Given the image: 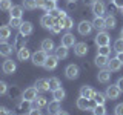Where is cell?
<instances>
[{
    "label": "cell",
    "instance_id": "60d3db41",
    "mask_svg": "<svg viewBox=\"0 0 123 115\" xmlns=\"http://www.w3.org/2000/svg\"><path fill=\"white\" fill-rule=\"evenodd\" d=\"M114 51L115 52H123V38H118V40L114 41Z\"/></svg>",
    "mask_w": 123,
    "mask_h": 115
},
{
    "label": "cell",
    "instance_id": "9c48e42d",
    "mask_svg": "<svg viewBox=\"0 0 123 115\" xmlns=\"http://www.w3.org/2000/svg\"><path fill=\"white\" fill-rule=\"evenodd\" d=\"M92 12H94L95 17H103L106 12V6L103 2H100V0H97V2L92 5Z\"/></svg>",
    "mask_w": 123,
    "mask_h": 115
},
{
    "label": "cell",
    "instance_id": "484cf974",
    "mask_svg": "<svg viewBox=\"0 0 123 115\" xmlns=\"http://www.w3.org/2000/svg\"><path fill=\"white\" fill-rule=\"evenodd\" d=\"M31 55L32 54L29 52V49H26V48H22V49H18L17 51V58L20 60V61H26V60H29L31 58Z\"/></svg>",
    "mask_w": 123,
    "mask_h": 115
},
{
    "label": "cell",
    "instance_id": "1f68e13d",
    "mask_svg": "<svg viewBox=\"0 0 123 115\" xmlns=\"http://www.w3.org/2000/svg\"><path fill=\"white\" fill-rule=\"evenodd\" d=\"M105 23H106L108 29H114L115 25H117V20H115L114 15H108V17H105Z\"/></svg>",
    "mask_w": 123,
    "mask_h": 115
},
{
    "label": "cell",
    "instance_id": "8fae6325",
    "mask_svg": "<svg viewBox=\"0 0 123 115\" xmlns=\"http://www.w3.org/2000/svg\"><path fill=\"white\" fill-rule=\"evenodd\" d=\"M89 51V48H88V45L85 43V41H80V43H75L74 45V54L77 57H85Z\"/></svg>",
    "mask_w": 123,
    "mask_h": 115
},
{
    "label": "cell",
    "instance_id": "8992f818",
    "mask_svg": "<svg viewBox=\"0 0 123 115\" xmlns=\"http://www.w3.org/2000/svg\"><path fill=\"white\" fill-rule=\"evenodd\" d=\"M80 74V69L77 64H68L66 69H65V75H66V78L69 80H75L77 77Z\"/></svg>",
    "mask_w": 123,
    "mask_h": 115
},
{
    "label": "cell",
    "instance_id": "4dcf8cb0",
    "mask_svg": "<svg viewBox=\"0 0 123 115\" xmlns=\"http://www.w3.org/2000/svg\"><path fill=\"white\" fill-rule=\"evenodd\" d=\"M48 83H49V91H55V89H59V87H62V86H60V80L57 78V77L49 78Z\"/></svg>",
    "mask_w": 123,
    "mask_h": 115
},
{
    "label": "cell",
    "instance_id": "f6af8a7d",
    "mask_svg": "<svg viewBox=\"0 0 123 115\" xmlns=\"http://www.w3.org/2000/svg\"><path fill=\"white\" fill-rule=\"evenodd\" d=\"M51 32H52V34H60V32H62V26L59 25V22H57L55 25H52V28H51Z\"/></svg>",
    "mask_w": 123,
    "mask_h": 115
},
{
    "label": "cell",
    "instance_id": "e575fe53",
    "mask_svg": "<svg viewBox=\"0 0 123 115\" xmlns=\"http://www.w3.org/2000/svg\"><path fill=\"white\" fill-rule=\"evenodd\" d=\"M22 18H15V17H11L9 18V23H8V26L9 28H14V29H18L22 26Z\"/></svg>",
    "mask_w": 123,
    "mask_h": 115
},
{
    "label": "cell",
    "instance_id": "ac0fdd59",
    "mask_svg": "<svg viewBox=\"0 0 123 115\" xmlns=\"http://www.w3.org/2000/svg\"><path fill=\"white\" fill-rule=\"evenodd\" d=\"M11 52H12V46L9 43H6L5 40L0 41V55L2 57H9Z\"/></svg>",
    "mask_w": 123,
    "mask_h": 115
},
{
    "label": "cell",
    "instance_id": "db71d44e",
    "mask_svg": "<svg viewBox=\"0 0 123 115\" xmlns=\"http://www.w3.org/2000/svg\"><path fill=\"white\" fill-rule=\"evenodd\" d=\"M117 58L123 63V52H117Z\"/></svg>",
    "mask_w": 123,
    "mask_h": 115
},
{
    "label": "cell",
    "instance_id": "5b68a950",
    "mask_svg": "<svg viewBox=\"0 0 123 115\" xmlns=\"http://www.w3.org/2000/svg\"><path fill=\"white\" fill-rule=\"evenodd\" d=\"M120 94H122V91L118 89L117 84H111V86H108L106 92H105L106 98H111V100H117L118 97H120Z\"/></svg>",
    "mask_w": 123,
    "mask_h": 115
},
{
    "label": "cell",
    "instance_id": "30bf717a",
    "mask_svg": "<svg viewBox=\"0 0 123 115\" xmlns=\"http://www.w3.org/2000/svg\"><path fill=\"white\" fill-rule=\"evenodd\" d=\"M48 106V100L45 95H37V98L34 101H31V109H42V107Z\"/></svg>",
    "mask_w": 123,
    "mask_h": 115
},
{
    "label": "cell",
    "instance_id": "74e56055",
    "mask_svg": "<svg viewBox=\"0 0 123 115\" xmlns=\"http://www.w3.org/2000/svg\"><path fill=\"white\" fill-rule=\"evenodd\" d=\"M94 101L97 103V104H105V101H106V95H105V94H102V92H95Z\"/></svg>",
    "mask_w": 123,
    "mask_h": 115
},
{
    "label": "cell",
    "instance_id": "603a6c76",
    "mask_svg": "<svg viewBox=\"0 0 123 115\" xmlns=\"http://www.w3.org/2000/svg\"><path fill=\"white\" fill-rule=\"evenodd\" d=\"M89 103H91V100L80 97V98H77V103H75V106L79 107L80 110H89Z\"/></svg>",
    "mask_w": 123,
    "mask_h": 115
},
{
    "label": "cell",
    "instance_id": "f35d334b",
    "mask_svg": "<svg viewBox=\"0 0 123 115\" xmlns=\"http://www.w3.org/2000/svg\"><path fill=\"white\" fill-rule=\"evenodd\" d=\"M11 8H12L11 0H0V9L2 11H11Z\"/></svg>",
    "mask_w": 123,
    "mask_h": 115
},
{
    "label": "cell",
    "instance_id": "816d5d0a",
    "mask_svg": "<svg viewBox=\"0 0 123 115\" xmlns=\"http://www.w3.org/2000/svg\"><path fill=\"white\" fill-rule=\"evenodd\" d=\"M36 3H37V8H43L45 3H46V0H36Z\"/></svg>",
    "mask_w": 123,
    "mask_h": 115
},
{
    "label": "cell",
    "instance_id": "4fadbf2b",
    "mask_svg": "<svg viewBox=\"0 0 123 115\" xmlns=\"http://www.w3.org/2000/svg\"><path fill=\"white\" fill-rule=\"evenodd\" d=\"M80 97L88 98V100H94V97H95V91L92 89L91 86H82V89H80Z\"/></svg>",
    "mask_w": 123,
    "mask_h": 115
},
{
    "label": "cell",
    "instance_id": "b9f144b4",
    "mask_svg": "<svg viewBox=\"0 0 123 115\" xmlns=\"http://www.w3.org/2000/svg\"><path fill=\"white\" fill-rule=\"evenodd\" d=\"M55 2H51V0H46V3H45V6H43V9L46 11V12H51L52 9H55Z\"/></svg>",
    "mask_w": 123,
    "mask_h": 115
},
{
    "label": "cell",
    "instance_id": "7a4b0ae2",
    "mask_svg": "<svg viewBox=\"0 0 123 115\" xmlns=\"http://www.w3.org/2000/svg\"><path fill=\"white\" fill-rule=\"evenodd\" d=\"M94 41H95V45L98 46H109V41H111V37H109V34L105 32V31H100V32L95 35L94 38Z\"/></svg>",
    "mask_w": 123,
    "mask_h": 115
},
{
    "label": "cell",
    "instance_id": "277c9868",
    "mask_svg": "<svg viewBox=\"0 0 123 115\" xmlns=\"http://www.w3.org/2000/svg\"><path fill=\"white\" fill-rule=\"evenodd\" d=\"M37 87L36 86H32V87H28V89H25L23 91V94H22V100H25V101H34V100L37 98Z\"/></svg>",
    "mask_w": 123,
    "mask_h": 115
},
{
    "label": "cell",
    "instance_id": "94428289",
    "mask_svg": "<svg viewBox=\"0 0 123 115\" xmlns=\"http://www.w3.org/2000/svg\"><path fill=\"white\" fill-rule=\"evenodd\" d=\"M120 11H122V14H123V9H120Z\"/></svg>",
    "mask_w": 123,
    "mask_h": 115
},
{
    "label": "cell",
    "instance_id": "d590c367",
    "mask_svg": "<svg viewBox=\"0 0 123 115\" xmlns=\"http://www.w3.org/2000/svg\"><path fill=\"white\" fill-rule=\"evenodd\" d=\"M48 14H51L52 17H55V18H57V20H59V18H63V17H66V12H65V11H62V9H59V8L52 9L51 12H48Z\"/></svg>",
    "mask_w": 123,
    "mask_h": 115
},
{
    "label": "cell",
    "instance_id": "d6986e66",
    "mask_svg": "<svg viewBox=\"0 0 123 115\" xmlns=\"http://www.w3.org/2000/svg\"><path fill=\"white\" fill-rule=\"evenodd\" d=\"M59 25L62 26V29H66V31H69L74 26V20H72L71 17H63V18H59Z\"/></svg>",
    "mask_w": 123,
    "mask_h": 115
},
{
    "label": "cell",
    "instance_id": "836d02e7",
    "mask_svg": "<svg viewBox=\"0 0 123 115\" xmlns=\"http://www.w3.org/2000/svg\"><path fill=\"white\" fill-rule=\"evenodd\" d=\"M17 107H18V110H20V114L29 112V110H31V103H29V101H25V100H23L22 103H18V104H17Z\"/></svg>",
    "mask_w": 123,
    "mask_h": 115
},
{
    "label": "cell",
    "instance_id": "f5cc1de1",
    "mask_svg": "<svg viewBox=\"0 0 123 115\" xmlns=\"http://www.w3.org/2000/svg\"><path fill=\"white\" fill-rule=\"evenodd\" d=\"M83 2H85V5H88V6H92L95 2H97V0H83Z\"/></svg>",
    "mask_w": 123,
    "mask_h": 115
},
{
    "label": "cell",
    "instance_id": "5bb4252c",
    "mask_svg": "<svg viewBox=\"0 0 123 115\" xmlns=\"http://www.w3.org/2000/svg\"><path fill=\"white\" fill-rule=\"evenodd\" d=\"M123 66V63L120 60L115 57V58H111L109 61H108V71H111V72H117V71H120Z\"/></svg>",
    "mask_w": 123,
    "mask_h": 115
},
{
    "label": "cell",
    "instance_id": "cb8c5ba5",
    "mask_svg": "<svg viewBox=\"0 0 123 115\" xmlns=\"http://www.w3.org/2000/svg\"><path fill=\"white\" fill-rule=\"evenodd\" d=\"M36 87H37V91H40V92L49 91V83H48V80H46V78H38L37 81H36Z\"/></svg>",
    "mask_w": 123,
    "mask_h": 115
},
{
    "label": "cell",
    "instance_id": "2e32d148",
    "mask_svg": "<svg viewBox=\"0 0 123 115\" xmlns=\"http://www.w3.org/2000/svg\"><path fill=\"white\" fill-rule=\"evenodd\" d=\"M18 31H20L22 35H31V34L34 32V26H32L31 22H23L22 26L18 28Z\"/></svg>",
    "mask_w": 123,
    "mask_h": 115
},
{
    "label": "cell",
    "instance_id": "6da1fadb",
    "mask_svg": "<svg viewBox=\"0 0 123 115\" xmlns=\"http://www.w3.org/2000/svg\"><path fill=\"white\" fill-rule=\"evenodd\" d=\"M46 58H48V52H45V51H36L31 55V60H32V63L36 64V66H43L45 64V61Z\"/></svg>",
    "mask_w": 123,
    "mask_h": 115
},
{
    "label": "cell",
    "instance_id": "8d00e7d4",
    "mask_svg": "<svg viewBox=\"0 0 123 115\" xmlns=\"http://www.w3.org/2000/svg\"><path fill=\"white\" fill-rule=\"evenodd\" d=\"M92 112H94V115H105L106 107H105V104H95L94 109H92Z\"/></svg>",
    "mask_w": 123,
    "mask_h": 115
},
{
    "label": "cell",
    "instance_id": "7bdbcfd3",
    "mask_svg": "<svg viewBox=\"0 0 123 115\" xmlns=\"http://www.w3.org/2000/svg\"><path fill=\"white\" fill-rule=\"evenodd\" d=\"M97 54H100V55H106V57H108V55L111 54V48H109V46H100Z\"/></svg>",
    "mask_w": 123,
    "mask_h": 115
},
{
    "label": "cell",
    "instance_id": "3957f363",
    "mask_svg": "<svg viewBox=\"0 0 123 115\" xmlns=\"http://www.w3.org/2000/svg\"><path fill=\"white\" fill-rule=\"evenodd\" d=\"M92 28H94V26H92V22H88V20H82L77 25V29H79L80 35H89Z\"/></svg>",
    "mask_w": 123,
    "mask_h": 115
},
{
    "label": "cell",
    "instance_id": "83f0119b",
    "mask_svg": "<svg viewBox=\"0 0 123 115\" xmlns=\"http://www.w3.org/2000/svg\"><path fill=\"white\" fill-rule=\"evenodd\" d=\"M95 64H97L98 68H105L108 66V61H109V58H108L106 55H100V54H97V57H95Z\"/></svg>",
    "mask_w": 123,
    "mask_h": 115
},
{
    "label": "cell",
    "instance_id": "f907efd6",
    "mask_svg": "<svg viewBox=\"0 0 123 115\" xmlns=\"http://www.w3.org/2000/svg\"><path fill=\"white\" fill-rule=\"evenodd\" d=\"M8 112H9V110H8L5 106H0V115H8Z\"/></svg>",
    "mask_w": 123,
    "mask_h": 115
},
{
    "label": "cell",
    "instance_id": "bcb514c9",
    "mask_svg": "<svg viewBox=\"0 0 123 115\" xmlns=\"http://www.w3.org/2000/svg\"><path fill=\"white\" fill-rule=\"evenodd\" d=\"M114 114H115V115H123V103H120V104H117V106H115Z\"/></svg>",
    "mask_w": 123,
    "mask_h": 115
},
{
    "label": "cell",
    "instance_id": "91938a15",
    "mask_svg": "<svg viewBox=\"0 0 123 115\" xmlns=\"http://www.w3.org/2000/svg\"><path fill=\"white\" fill-rule=\"evenodd\" d=\"M51 2H57V0H51Z\"/></svg>",
    "mask_w": 123,
    "mask_h": 115
},
{
    "label": "cell",
    "instance_id": "7dc6e473",
    "mask_svg": "<svg viewBox=\"0 0 123 115\" xmlns=\"http://www.w3.org/2000/svg\"><path fill=\"white\" fill-rule=\"evenodd\" d=\"M115 8H118V9H123V0H112Z\"/></svg>",
    "mask_w": 123,
    "mask_h": 115
},
{
    "label": "cell",
    "instance_id": "d4e9b609",
    "mask_svg": "<svg viewBox=\"0 0 123 115\" xmlns=\"http://www.w3.org/2000/svg\"><path fill=\"white\" fill-rule=\"evenodd\" d=\"M109 78H111V71H108V69H102L97 74V80L100 83H108Z\"/></svg>",
    "mask_w": 123,
    "mask_h": 115
},
{
    "label": "cell",
    "instance_id": "9a60e30c",
    "mask_svg": "<svg viewBox=\"0 0 123 115\" xmlns=\"http://www.w3.org/2000/svg\"><path fill=\"white\" fill-rule=\"evenodd\" d=\"M62 45L63 46H66V48H72V46L75 45V37H74V34H71V32H66L63 37H62Z\"/></svg>",
    "mask_w": 123,
    "mask_h": 115
},
{
    "label": "cell",
    "instance_id": "681fc988",
    "mask_svg": "<svg viewBox=\"0 0 123 115\" xmlns=\"http://www.w3.org/2000/svg\"><path fill=\"white\" fill-rule=\"evenodd\" d=\"M115 84H117V86H118V89H120V91L123 92V77H120V78L117 80V83H115Z\"/></svg>",
    "mask_w": 123,
    "mask_h": 115
},
{
    "label": "cell",
    "instance_id": "ba28073f",
    "mask_svg": "<svg viewBox=\"0 0 123 115\" xmlns=\"http://www.w3.org/2000/svg\"><path fill=\"white\" fill-rule=\"evenodd\" d=\"M59 22L55 17H52L51 14H46V15H43V17L40 18V25L43 26L45 29H51L52 28V25H55V23Z\"/></svg>",
    "mask_w": 123,
    "mask_h": 115
},
{
    "label": "cell",
    "instance_id": "11a10c76",
    "mask_svg": "<svg viewBox=\"0 0 123 115\" xmlns=\"http://www.w3.org/2000/svg\"><path fill=\"white\" fill-rule=\"evenodd\" d=\"M55 115H69V114H68V112H63V110H60V112L55 114Z\"/></svg>",
    "mask_w": 123,
    "mask_h": 115
},
{
    "label": "cell",
    "instance_id": "e0dca14e",
    "mask_svg": "<svg viewBox=\"0 0 123 115\" xmlns=\"http://www.w3.org/2000/svg\"><path fill=\"white\" fill-rule=\"evenodd\" d=\"M14 49H22V48H26V35H22V34H18V35H15V40H14V45H12Z\"/></svg>",
    "mask_w": 123,
    "mask_h": 115
},
{
    "label": "cell",
    "instance_id": "7402d4cb",
    "mask_svg": "<svg viewBox=\"0 0 123 115\" xmlns=\"http://www.w3.org/2000/svg\"><path fill=\"white\" fill-rule=\"evenodd\" d=\"M48 112L49 115H55V114H59L60 112V101H57V100H54V101L51 103H48Z\"/></svg>",
    "mask_w": 123,
    "mask_h": 115
},
{
    "label": "cell",
    "instance_id": "ab89813d",
    "mask_svg": "<svg viewBox=\"0 0 123 115\" xmlns=\"http://www.w3.org/2000/svg\"><path fill=\"white\" fill-rule=\"evenodd\" d=\"M23 6H25L26 9L32 11V9L37 8V3H36V0H23Z\"/></svg>",
    "mask_w": 123,
    "mask_h": 115
},
{
    "label": "cell",
    "instance_id": "6f0895ef",
    "mask_svg": "<svg viewBox=\"0 0 123 115\" xmlns=\"http://www.w3.org/2000/svg\"><path fill=\"white\" fill-rule=\"evenodd\" d=\"M8 115H15V114H12V112H8Z\"/></svg>",
    "mask_w": 123,
    "mask_h": 115
},
{
    "label": "cell",
    "instance_id": "ee69618b",
    "mask_svg": "<svg viewBox=\"0 0 123 115\" xmlns=\"http://www.w3.org/2000/svg\"><path fill=\"white\" fill-rule=\"evenodd\" d=\"M6 92H8V84L5 81H0V97H2V95H5Z\"/></svg>",
    "mask_w": 123,
    "mask_h": 115
},
{
    "label": "cell",
    "instance_id": "680465c9",
    "mask_svg": "<svg viewBox=\"0 0 123 115\" xmlns=\"http://www.w3.org/2000/svg\"><path fill=\"white\" fill-rule=\"evenodd\" d=\"M68 2H75V0H68Z\"/></svg>",
    "mask_w": 123,
    "mask_h": 115
},
{
    "label": "cell",
    "instance_id": "9f6ffc18",
    "mask_svg": "<svg viewBox=\"0 0 123 115\" xmlns=\"http://www.w3.org/2000/svg\"><path fill=\"white\" fill-rule=\"evenodd\" d=\"M120 37H122V38H123V29H122V31H120Z\"/></svg>",
    "mask_w": 123,
    "mask_h": 115
},
{
    "label": "cell",
    "instance_id": "ffe728a7",
    "mask_svg": "<svg viewBox=\"0 0 123 115\" xmlns=\"http://www.w3.org/2000/svg\"><path fill=\"white\" fill-rule=\"evenodd\" d=\"M54 52H55L54 55H55L59 60H63V58H66V57H68V48H66V46H63V45H60L59 48H55V49H54Z\"/></svg>",
    "mask_w": 123,
    "mask_h": 115
},
{
    "label": "cell",
    "instance_id": "52a82bcc",
    "mask_svg": "<svg viewBox=\"0 0 123 115\" xmlns=\"http://www.w3.org/2000/svg\"><path fill=\"white\" fill-rule=\"evenodd\" d=\"M15 69H17V64H15V61H12L11 58H6L5 61H3V64H2V71L5 72L6 75L14 74Z\"/></svg>",
    "mask_w": 123,
    "mask_h": 115
},
{
    "label": "cell",
    "instance_id": "6125c7cd",
    "mask_svg": "<svg viewBox=\"0 0 123 115\" xmlns=\"http://www.w3.org/2000/svg\"><path fill=\"white\" fill-rule=\"evenodd\" d=\"M48 115H49V114H48Z\"/></svg>",
    "mask_w": 123,
    "mask_h": 115
},
{
    "label": "cell",
    "instance_id": "c3c4849f",
    "mask_svg": "<svg viewBox=\"0 0 123 115\" xmlns=\"http://www.w3.org/2000/svg\"><path fill=\"white\" fill-rule=\"evenodd\" d=\"M28 115H42V110L40 109H31L28 112Z\"/></svg>",
    "mask_w": 123,
    "mask_h": 115
},
{
    "label": "cell",
    "instance_id": "d6a6232c",
    "mask_svg": "<svg viewBox=\"0 0 123 115\" xmlns=\"http://www.w3.org/2000/svg\"><path fill=\"white\" fill-rule=\"evenodd\" d=\"M65 95H66V92L62 89V87H59V89H55V91H52V97H54V100H57V101H62V100L65 98Z\"/></svg>",
    "mask_w": 123,
    "mask_h": 115
},
{
    "label": "cell",
    "instance_id": "44dd1931",
    "mask_svg": "<svg viewBox=\"0 0 123 115\" xmlns=\"http://www.w3.org/2000/svg\"><path fill=\"white\" fill-rule=\"evenodd\" d=\"M92 26H94V28L97 29L98 32H100V31H105V29H106L105 18H103V17H95L94 20H92Z\"/></svg>",
    "mask_w": 123,
    "mask_h": 115
},
{
    "label": "cell",
    "instance_id": "f546056e",
    "mask_svg": "<svg viewBox=\"0 0 123 115\" xmlns=\"http://www.w3.org/2000/svg\"><path fill=\"white\" fill-rule=\"evenodd\" d=\"M11 37V28L9 26H0V38L2 40H8Z\"/></svg>",
    "mask_w": 123,
    "mask_h": 115
},
{
    "label": "cell",
    "instance_id": "4316f807",
    "mask_svg": "<svg viewBox=\"0 0 123 115\" xmlns=\"http://www.w3.org/2000/svg\"><path fill=\"white\" fill-rule=\"evenodd\" d=\"M54 41L51 40V38H45L43 41H42V51H45V52H51V51H54Z\"/></svg>",
    "mask_w": 123,
    "mask_h": 115
},
{
    "label": "cell",
    "instance_id": "7c38bea8",
    "mask_svg": "<svg viewBox=\"0 0 123 115\" xmlns=\"http://www.w3.org/2000/svg\"><path fill=\"white\" fill-rule=\"evenodd\" d=\"M57 64H59V58H57L55 55H48V58H46L43 68L46 71H54V69L57 68Z\"/></svg>",
    "mask_w": 123,
    "mask_h": 115
},
{
    "label": "cell",
    "instance_id": "f1b7e54d",
    "mask_svg": "<svg viewBox=\"0 0 123 115\" xmlns=\"http://www.w3.org/2000/svg\"><path fill=\"white\" fill-rule=\"evenodd\" d=\"M9 14H11V17H15V18H22V15H23V8L22 6H12L11 8V11H9Z\"/></svg>",
    "mask_w": 123,
    "mask_h": 115
}]
</instances>
